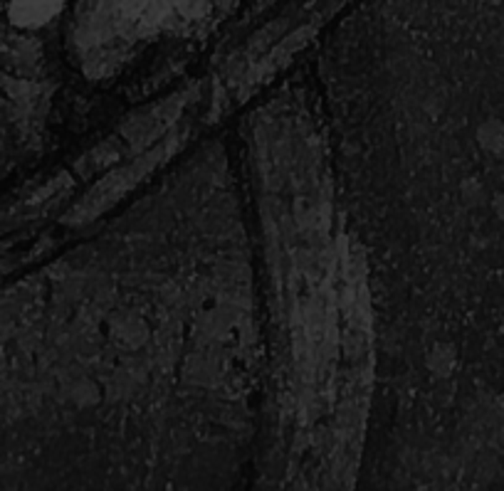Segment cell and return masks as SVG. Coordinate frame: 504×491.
I'll use <instances>...</instances> for the list:
<instances>
[{
    "mask_svg": "<svg viewBox=\"0 0 504 491\" xmlns=\"http://www.w3.org/2000/svg\"><path fill=\"white\" fill-rule=\"evenodd\" d=\"M206 0H89L82 10L77 47L104 62L131 50L146 37L196 20Z\"/></svg>",
    "mask_w": 504,
    "mask_h": 491,
    "instance_id": "6da1fadb",
    "label": "cell"
},
{
    "mask_svg": "<svg viewBox=\"0 0 504 491\" xmlns=\"http://www.w3.org/2000/svg\"><path fill=\"white\" fill-rule=\"evenodd\" d=\"M62 0H8L10 20L20 28H37L60 10Z\"/></svg>",
    "mask_w": 504,
    "mask_h": 491,
    "instance_id": "7a4b0ae2",
    "label": "cell"
}]
</instances>
